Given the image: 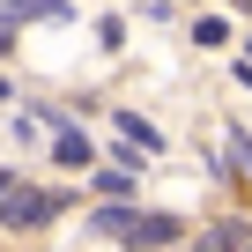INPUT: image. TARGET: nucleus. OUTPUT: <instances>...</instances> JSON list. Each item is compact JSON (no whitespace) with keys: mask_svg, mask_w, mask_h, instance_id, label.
<instances>
[{"mask_svg":"<svg viewBox=\"0 0 252 252\" xmlns=\"http://www.w3.org/2000/svg\"><path fill=\"white\" fill-rule=\"evenodd\" d=\"M119 134H126V141H134L141 156H156V149H163V134H156V126H141L134 111H119Z\"/></svg>","mask_w":252,"mask_h":252,"instance_id":"4","label":"nucleus"},{"mask_svg":"<svg viewBox=\"0 0 252 252\" xmlns=\"http://www.w3.org/2000/svg\"><path fill=\"white\" fill-rule=\"evenodd\" d=\"M45 215H60V193H37V186H8L0 193V230H37Z\"/></svg>","mask_w":252,"mask_h":252,"instance_id":"2","label":"nucleus"},{"mask_svg":"<svg viewBox=\"0 0 252 252\" xmlns=\"http://www.w3.org/2000/svg\"><path fill=\"white\" fill-rule=\"evenodd\" d=\"M60 163H67V171H89V163H96V156H89V141L74 134V126H60Z\"/></svg>","mask_w":252,"mask_h":252,"instance_id":"5","label":"nucleus"},{"mask_svg":"<svg viewBox=\"0 0 252 252\" xmlns=\"http://www.w3.org/2000/svg\"><path fill=\"white\" fill-rule=\"evenodd\" d=\"M237 8H252V0H237Z\"/></svg>","mask_w":252,"mask_h":252,"instance_id":"6","label":"nucleus"},{"mask_svg":"<svg viewBox=\"0 0 252 252\" xmlns=\"http://www.w3.org/2000/svg\"><path fill=\"white\" fill-rule=\"evenodd\" d=\"M186 252H252V222H245V215H222V222H208Z\"/></svg>","mask_w":252,"mask_h":252,"instance_id":"3","label":"nucleus"},{"mask_svg":"<svg viewBox=\"0 0 252 252\" xmlns=\"http://www.w3.org/2000/svg\"><path fill=\"white\" fill-rule=\"evenodd\" d=\"M96 230H104V237H119V245H141V252L178 245V222H171V215H134V208H104V215H96Z\"/></svg>","mask_w":252,"mask_h":252,"instance_id":"1","label":"nucleus"}]
</instances>
